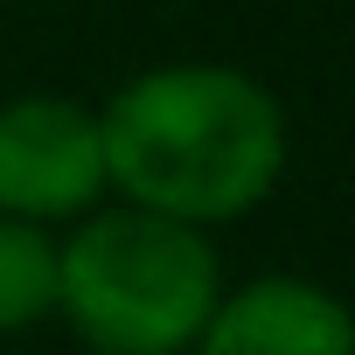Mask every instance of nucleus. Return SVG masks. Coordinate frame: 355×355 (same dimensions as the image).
Returning a JSON list of instances; mask_svg holds the SVG:
<instances>
[{"label":"nucleus","instance_id":"obj_1","mask_svg":"<svg viewBox=\"0 0 355 355\" xmlns=\"http://www.w3.org/2000/svg\"><path fill=\"white\" fill-rule=\"evenodd\" d=\"M105 189L125 209L216 230L251 216L286 174L279 98L230 63H160L98 112Z\"/></svg>","mask_w":355,"mask_h":355},{"label":"nucleus","instance_id":"obj_2","mask_svg":"<svg viewBox=\"0 0 355 355\" xmlns=\"http://www.w3.org/2000/svg\"><path fill=\"white\" fill-rule=\"evenodd\" d=\"M223 300L216 244L146 209H91L56 244V313L91 355H189Z\"/></svg>","mask_w":355,"mask_h":355},{"label":"nucleus","instance_id":"obj_3","mask_svg":"<svg viewBox=\"0 0 355 355\" xmlns=\"http://www.w3.org/2000/svg\"><path fill=\"white\" fill-rule=\"evenodd\" d=\"M105 139L98 112L56 91L0 105V216L15 223H84L105 202Z\"/></svg>","mask_w":355,"mask_h":355},{"label":"nucleus","instance_id":"obj_4","mask_svg":"<svg viewBox=\"0 0 355 355\" xmlns=\"http://www.w3.org/2000/svg\"><path fill=\"white\" fill-rule=\"evenodd\" d=\"M196 355H355V320L327 286L300 272H265L216 300Z\"/></svg>","mask_w":355,"mask_h":355},{"label":"nucleus","instance_id":"obj_5","mask_svg":"<svg viewBox=\"0 0 355 355\" xmlns=\"http://www.w3.org/2000/svg\"><path fill=\"white\" fill-rule=\"evenodd\" d=\"M56 320V237L0 216V334Z\"/></svg>","mask_w":355,"mask_h":355}]
</instances>
